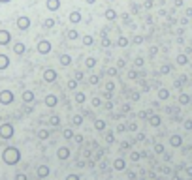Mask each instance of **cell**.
I'll list each match as a JSON object with an SVG mask.
<instances>
[{
	"label": "cell",
	"mask_w": 192,
	"mask_h": 180,
	"mask_svg": "<svg viewBox=\"0 0 192 180\" xmlns=\"http://www.w3.org/2000/svg\"><path fill=\"white\" fill-rule=\"evenodd\" d=\"M132 13H138V11H139V6H138V4H132Z\"/></svg>",
	"instance_id": "cell-48"
},
{
	"label": "cell",
	"mask_w": 192,
	"mask_h": 180,
	"mask_svg": "<svg viewBox=\"0 0 192 180\" xmlns=\"http://www.w3.org/2000/svg\"><path fill=\"white\" fill-rule=\"evenodd\" d=\"M93 43H94V38H93V36H85V38H83V45L89 47V45H93Z\"/></svg>",
	"instance_id": "cell-27"
},
{
	"label": "cell",
	"mask_w": 192,
	"mask_h": 180,
	"mask_svg": "<svg viewBox=\"0 0 192 180\" xmlns=\"http://www.w3.org/2000/svg\"><path fill=\"white\" fill-rule=\"evenodd\" d=\"M79 21H81V13H79V11H72V13H70V23L77 25Z\"/></svg>",
	"instance_id": "cell-13"
},
{
	"label": "cell",
	"mask_w": 192,
	"mask_h": 180,
	"mask_svg": "<svg viewBox=\"0 0 192 180\" xmlns=\"http://www.w3.org/2000/svg\"><path fill=\"white\" fill-rule=\"evenodd\" d=\"M128 77H130V79H138V73L132 70V71H128Z\"/></svg>",
	"instance_id": "cell-49"
},
{
	"label": "cell",
	"mask_w": 192,
	"mask_h": 180,
	"mask_svg": "<svg viewBox=\"0 0 192 180\" xmlns=\"http://www.w3.org/2000/svg\"><path fill=\"white\" fill-rule=\"evenodd\" d=\"M0 2H10V0H0Z\"/></svg>",
	"instance_id": "cell-61"
},
{
	"label": "cell",
	"mask_w": 192,
	"mask_h": 180,
	"mask_svg": "<svg viewBox=\"0 0 192 180\" xmlns=\"http://www.w3.org/2000/svg\"><path fill=\"white\" fill-rule=\"evenodd\" d=\"M68 38L72 39V41H74V39H77L79 38V34H77V30H70L68 32Z\"/></svg>",
	"instance_id": "cell-33"
},
{
	"label": "cell",
	"mask_w": 192,
	"mask_h": 180,
	"mask_svg": "<svg viewBox=\"0 0 192 180\" xmlns=\"http://www.w3.org/2000/svg\"><path fill=\"white\" fill-rule=\"evenodd\" d=\"M130 158L134 159V161H138V159H139V154H138V152H132V154H130Z\"/></svg>",
	"instance_id": "cell-50"
},
{
	"label": "cell",
	"mask_w": 192,
	"mask_h": 180,
	"mask_svg": "<svg viewBox=\"0 0 192 180\" xmlns=\"http://www.w3.org/2000/svg\"><path fill=\"white\" fill-rule=\"evenodd\" d=\"M117 45H119V47H126V45H128V39L125 38V36H119V39H117Z\"/></svg>",
	"instance_id": "cell-26"
},
{
	"label": "cell",
	"mask_w": 192,
	"mask_h": 180,
	"mask_svg": "<svg viewBox=\"0 0 192 180\" xmlns=\"http://www.w3.org/2000/svg\"><path fill=\"white\" fill-rule=\"evenodd\" d=\"M160 71H162V73H168V71H170V66H162V70H160Z\"/></svg>",
	"instance_id": "cell-56"
},
{
	"label": "cell",
	"mask_w": 192,
	"mask_h": 180,
	"mask_svg": "<svg viewBox=\"0 0 192 180\" xmlns=\"http://www.w3.org/2000/svg\"><path fill=\"white\" fill-rule=\"evenodd\" d=\"M183 6V0H175V8H181Z\"/></svg>",
	"instance_id": "cell-57"
},
{
	"label": "cell",
	"mask_w": 192,
	"mask_h": 180,
	"mask_svg": "<svg viewBox=\"0 0 192 180\" xmlns=\"http://www.w3.org/2000/svg\"><path fill=\"white\" fill-rule=\"evenodd\" d=\"M47 137H49V131H45V130L40 131V139H47Z\"/></svg>",
	"instance_id": "cell-43"
},
{
	"label": "cell",
	"mask_w": 192,
	"mask_h": 180,
	"mask_svg": "<svg viewBox=\"0 0 192 180\" xmlns=\"http://www.w3.org/2000/svg\"><path fill=\"white\" fill-rule=\"evenodd\" d=\"M51 126H61V118H58V117H51Z\"/></svg>",
	"instance_id": "cell-35"
},
{
	"label": "cell",
	"mask_w": 192,
	"mask_h": 180,
	"mask_svg": "<svg viewBox=\"0 0 192 180\" xmlns=\"http://www.w3.org/2000/svg\"><path fill=\"white\" fill-rule=\"evenodd\" d=\"M62 135H64V139H66V141H72L75 133H74V130H70V128H68V130H64V133H62Z\"/></svg>",
	"instance_id": "cell-21"
},
{
	"label": "cell",
	"mask_w": 192,
	"mask_h": 180,
	"mask_svg": "<svg viewBox=\"0 0 192 180\" xmlns=\"http://www.w3.org/2000/svg\"><path fill=\"white\" fill-rule=\"evenodd\" d=\"M0 43H2V45L10 43V32H6V30H0Z\"/></svg>",
	"instance_id": "cell-12"
},
{
	"label": "cell",
	"mask_w": 192,
	"mask_h": 180,
	"mask_svg": "<svg viewBox=\"0 0 192 180\" xmlns=\"http://www.w3.org/2000/svg\"><path fill=\"white\" fill-rule=\"evenodd\" d=\"M68 180H79V178L75 177V174H74V177H72V174H70V177H68Z\"/></svg>",
	"instance_id": "cell-59"
},
{
	"label": "cell",
	"mask_w": 192,
	"mask_h": 180,
	"mask_svg": "<svg viewBox=\"0 0 192 180\" xmlns=\"http://www.w3.org/2000/svg\"><path fill=\"white\" fill-rule=\"evenodd\" d=\"M125 130H126L125 124H119V126H117V131H125Z\"/></svg>",
	"instance_id": "cell-54"
},
{
	"label": "cell",
	"mask_w": 192,
	"mask_h": 180,
	"mask_svg": "<svg viewBox=\"0 0 192 180\" xmlns=\"http://www.w3.org/2000/svg\"><path fill=\"white\" fill-rule=\"evenodd\" d=\"M74 141L75 143H83V135H74Z\"/></svg>",
	"instance_id": "cell-52"
},
{
	"label": "cell",
	"mask_w": 192,
	"mask_h": 180,
	"mask_svg": "<svg viewBox=\"0 0 192 180\" xmlns=\"http://www.w3.org/2000/svg\"><path fill=\"white\" fill-rule=\"evenodd\" d=\"M102 105V99L98 98V96H96V98H93V107H100Z\"/></svg>",
	"instance_id": "cell-36"
},
{
	"label": "cell",
	"mask_w": 192,
	"mask_h": 180,
	"mask_svg": "<svg viewBox=\"0 0 192 180\" xmlns=\"http://www.w3.org/2000/svg\"><path fill=\"white\" fill-rule=\"evenodd\" d=\"M177 64H179V66H186V64H189L186 54H177Z\"/></svg>",
	"instance_id": "cell-18"
},
{
	"label": "cell",
	"mask_w": 192,
	"mask_h": 180,
	"mask_svg": "<svg viewBox=\"0 0 192 180\" xmlns=\"http://www.w3.org/2000/svg\"><path fill=\"white\" fill-rule=\"evenodd\" d=\"M128 130H130V131H138V124H136V122L128 124Z\"/></svg>",
	"instance_id": "cell-42"
},
{
	"label": "cell",
	"mask_w": 192,
	"mask_h": 180,
	"mask_svg": "<svg viewBox=\"0 0 192 180\" xmlns=\"http://www.w3.org/2000/svg\"><path fill=\"white\" fill-rule=\"evenodd\" d=\"M17 26H19L21 30H26V28L30 26V19H29V17H19V21H17Z\"/></svg>",
	"instance_id": "cell-6"
},
{
	"label": "cell",
	"mask_w": 192,
	"mask_h": 180,
	"mask_svg": "<svg viewBox=\"0 0 192 180\" xmlns=\"http://www.w3.org/2000/svg\"><path fill=\"white\" fill-rule=\"evenodd\" d=\"M96 2V0H87V4H94Z\"/></svg>",
	"instance_id": "cell-60"
},
{
	"label": "cell",
	"mask_w": 192,
	"mask_h": 180,
	"mask_svg": "<svg viewBox=\"0 0 192 180\" xmlns=\"http://www.w3.org/2000/svg\"><path fill=\"white\" fill-rule=\"evenodd\" d=\"M94 128L98 131H104L106 130V122H104V120H94Z\"/></svg>",
	"instance_id": "cell-20"
},
{
	"label": "cell",
	"mask_w": 192,
	"mask_h": 180,
	"mask_svg": "<svg viewBox=\"0 0 192 180\" xmlns=\"http://www.w3.org/2000/svg\"><path fill=\"white\" fill-rule=\"evenodd\" d=\"M4 159H6L8 163H15V161L19 159L17 148H6V152H4Z\"/></svg>",
	"instance_id": "cell-1"
},
{
	"label": "cell",
	"mask_w": 192,
	"mask_h": 180,
	"mask_svg": "<svg viewBox=\"0 0 192 180\" xmlns=\"http://www.w3.org/2000/svg\"><path fill=\"white\" fill-rule=\"evenodd\" d=\"M13 51H15L17 54H23V53H25V45H23V43H17V45L13 47Z\"/></svg>",
	"instance_id": "cell-28"
},
{
	"label": "cell",
	"mask_w": 192,
	"mask_h": 180,
	"mask_svg": "<svg viewBox=\"0 0 192 180\" xmlns=\"http://www.w3.org/2000/svg\"><path fill=\"white\" fill-rule=\"evenodd\" d=\"M38 51H40L42 54H47V53L51 51V43L47 41V39H42V41L38 43Z\"/></svg>",
	"instance_id": "cell-4"
},
{
	"label": "cell",
	"mask_w": 192,
	"mask_h": 180,
	"mask_svg": "<svg viewBox=\"0 0 192 180\" xmlns=\"http://www.w3.org/2000/svg\"><path fill=\"white\" fill-rule=\"evenodd\" d=\"M106 141H107V143H113V141H115V137H113V131H107V135H106Z\"/></svg>",
	"instance_id": "cell-38"
},
{
	"label": "cell",
	"mask_w": 192,
	"mask_h": 180,
	"mask_svg": "<svg viewBox=\"0 0 192 180\" xmlns=\"http://www.w3.org/2000/svg\"><path fill=\"white\" fill-rule=\"evenodd\" d=\"M72 124H74V126H81V124H83V117H81V114H75V117L72 118Z\"/></svg>",
	"instance_id": "cell-24"
},
{
	"label": "cell",
	"mask_w": 192,
	"mask_h": 180,
	"mask_svg": "<svg viewBox=\"0 0 192 180\" xmlns=\"http://www.w3.org/2000/svg\"><path fill=\"white\" fill-rule=\"evenodd\" d=\"M68 156H70V148H68V146H62V148H58V158H61V159H66Z\"/></svg>",
	"instance_id": "cell-14"
},
{
	"label": "cell",
	"mask_w": 192,
	"mask_h": 180,
	"mask_svg": "<svg viewBox=\"0 0 192 180\" xmlns=\"http://www.w3.org/2000/svg\"><path fill=\"white\" fill-rule=\"evenodd\" d=\"M186 17H192V8H189V10H186Z\"/></svg>",
	"instance_id": "cell-58"
},
{
	"label": "cell",
	"mask_w": 192,
	"mask_h": 180,
	"mask_svg": "<svg viewBox=\"0 0 192 180\" xmlns=\"http://www.w3.org/2000/svg\"><path fill=\"white\" fill-rule=\"evenodd\" d=\"M179 103H181V105H186V103H190V96L181 94V96H179Z\"/></svg>",
	"instance_id": "cell-23"
},
{
	"label": "cell",
	"mask_w": 192,
	"mask_h": 180,
	"mask_svg": "<svg viewBox=\"0 0 192 180\" xmlns=\"http://www.w3.org/2000/svg\"><path fill=\"white\" fill-rule=\"evenodd\" d=\"M0 101H2V103H10V101H13V94H11L10 90H4L2 94H0Z\"/></svg>",
	"instance_id": "cell-5"
},
{
	"label": "cell",
	"mask_w": 192,
	"mask_h": 180,
	"mask_svg": "<svg viewBox=\"0 0 192 180\" xmlns=\"http://www.w3.org/2000/svg\"><path fill=\"white\" fill-rule=\"evenodd\" d=\"M149 124H151L153 128H158L160 124H162V118H160L158 114H153V117H149Z\"/></svg>",
	"instance_id": "cell-10"
},
{
	"label": "cell",
	"mask_w": 192,
	"mask_h": 180,
	"mask_svg": "<svg viewBox=\"0 0 192 180\" xmlns=\"http://www.w3.org/2000/svg\"><path fill=\"white\" fill-rule=\"evenodd\" d=\"M125 64H126L125 60H119V62H117V68H125Z\"/></svg>",
	"instance_id": "cell-55"
},
{
	"label": "cell",
	"mask_w": 192,
	"mask_h": 180,
	"mask_svg": "<svg viewBox=\"0 0 192 180\" xmlns=\"http://www.w3.org/2000/svg\"><path fill=\"white\" fill-rule=\"evenodd\" d=\"M145 8H147V10H151V8H153V0H147V2H145Z\"/></svg>",
	"instance_id": "cell-53"
},
{
	"label": "cell",
	"mask_w": 192,
	"mask_h": 180,
	"mask_svg": "<svg viewBox=\"0 0 192 180\" xmlns=\"http://www.w3.org/2000/svg\"><path fill=\"white\" fill-rule=\"evenodd\" d=\"M134 64H136V66H138V68H141V66H143V64H145V62H143V58H141V57H138V58L134 60Z\"/></svg>",
	"instance_id": "cell-39"
},
{
	"label": "cell",
	"mask_w": 192,
	"mask_h": 180,
	"mask_svg": "<svg viewBox=\"0 0 192 180\" xmlns=\"http://www.w3.org/2000/svg\"><path fill=\"white\" fill-rule=\"evenodd\" d=\"M23 99H25V101H32V99H34V94H32L30 90H26L25 94H23Z\"/></svg>",
	"instance_id": "cell-29"
},
{
	"label": "cell",
	"mask_w": 192,
	"mask_h": 180,
	"mask_svg": "<svg viewBox=\"0 0 192 180\" xmlns=\"http://www.w3.org/2000/svg\"><path fill=\"white\" fill-rule=\"evenodd\" d=\"M85 66H87V68H89V70H90V68H94V66H96V58H93V57H89V58H87V60H85Z\"/></svg>",
	"instance_id": "cell-25"
},
{
	"label": "cell",
	"mask_w": 192,
	"mask_h": 180,
	"mask_svg": "<svg viewBox=\"0 0 192 180\" xmlns=\"http://www.w3.org/2000/svg\"><path fill=\"white\" fill-rule=\"evenodd\" d=\"M107 73H109V77H117V68H109Z\"/></svg>",
	"instance_id": "cell-40"
},
{
	"label": "cell",
	"mask_w": 192,
	"mask_h": 180,
	"mask_svg": "<svg viewBox=\"0 0 192 180\" xmlns=\"http://www.w3.org/2000/svg\"><path fill=\"white\" fill-rule=\"evenodd\" d=\"M170 143H171V146H181L183 145V137L181 135H171Z\"/></svg>",
	"instance_id": "cell-11"
},
{
	"label": "cell",
	"mask_w": 192,
	"mask_h": 180,
	"mask_svg": "<svg viewBox=\"0 0 192 180\" xmlns=\"http://www.w3.org/2000/svg\"><path fill=\"white\" fill-rule=\"evenodd\" d=\"M61 64L64 68L70 66V64H72V57H70V54H62V57H61Z\"/></svg>",
	"instance_id": "cell-17"
},
{
	"label": "cell",
	"mask_w": 192,
	"mask_h": 180,
	"mask_svg": "<svg viewBox=\"0 0 192 180\" xmlns=\"http://www.w3.org/2000/svg\"><path fill=\"white\" fill-rule=\"evenodd\" d=\"M11 135H13V128H11L10 124H6V126H2V128H0V137L10 139Z\"/></svg>",
	"instance_id": "cell-2"
},
{
	"label": "cell",
	"mask_w": 192,
	"mask_h": 180,
	"mask_svg": "<svg viewBox=\"0 0 192 180\" xmlns=\"http://www.w3.org/2000/svg\"><path fill=\"white\" fill-rule=\"evenodd\" d=\"M10 66V60H8L6 54H0V70H4V68Z\"/></svg>",
	"instance_id": "cell-16"
},
{
	"label": "cell",
	"mask_w": 192,
	"mask_h": 180,
	"mask_svg": "<svg viewBox=\"0 0 192 180\" xmlns=\"http://www.w3.org/2000/svg\"><path fill=\"white\" fill-rule=\"evenodd\" d=\"M185 130H186V131L192 130V118H190V120H185Z\"/></svg>",
	"instance_id": "cell-41"
},
{
	"label": "cell",
	"mask_w": 192,
	"mask_h": 180,
	"mask_svg": "<svg viewBox=\"0 0 192 180\" xmlns=\"http://www.w3.org/2000/svg\"><path fill=\"white\" fill-rule=\"evenodd\" d=\"M85 99H87V96H85V92H75V103H85Z\"/></svg>",
	"instance_id": "cell-15"
},
{
	"label": "cell",
	"mask_w": 192,
	"mask_h": 180,
	"mask_svg": "<svg viewBox=\"0 0 192 180\" xmlns=\"http://www.w3.org/2000/svg\"><path fill=\"white\" fill-rule=\"evenodd\" d=\"M47 173H49V169H47L45 165H43V167H40V169H38V174H40V177H47Z\"/></svg>",
	"instance_id": "cell-32"
},
{
	"label": "cell",
	"mask_w": 192,
	"mask_h": 180,
	"mask_svg": "<svg viewBox=\"0 0 192 180\" xmlns=\"http://www.w3.org/2000/svg\"><path fill=\"white\" fill-rule=\"evenodd\" d=\"M115 169L122 171V169H125V161H122V159H115Z\"/></svg>",
	"instance_id": "cell-30"
},
{
	"label": "cell",
	"mask_w": 192,
	"mask_h": 180,
	"mask_svg": "<svg viewBox=\"0 0 192 180\" xmlns=\"http://www.w3.org/2000/svg\"><path fill=\"white\" fill-rule=\"evenodd\" d=\"M100 81H102V75H90V77H89V83H90V85H98Z\"/></svg>",
	"instance_id": "cell-22"
},
{
	"label": "cell",
	"mask_w": 192,
	"mask_h": 180,
	"mask_svg": "<svg viewBox=\"0 0 192 180\" xmlns=\"http://www.w3.org/2000/svg\"><path fill=\"white\" fill-rule=\"evenodd\" d=\"M57 103H58V98H57L55 94H49V96L45 98V105H47V107H55Z\"/></svg>",
	"instance_id": "cell-7"
},
{
	"label": "cell",
	"mask_w": 192,
	"mask_h": 180,
	"mask_svg": "<svg viewBox=\"0 0 192 180\" xmlns=\"http://www.w3.org/2000/svg\"><path fill=\"white\" fill-rule=\"evenodd\" d=\"M43 25H45V28H53V26H55V21H53V19H47Z\"/></svg>",
	"instance_id": "cell-37"
},
{
	"label": "cell",
	"mask_w": 192,
	"mask_h": 180,
	"mask_svg": "<svg viewBox=\"0 0 192 180\" xmlns=\"http://www.w3.org/2000/svg\"><path fill=\"white\" fill-rule=\"evenodd\" d=\"M102 45H104V47H109V45H111L109 39H107V38H102Z\"/></svg>",
	"instance_id": "cell-51"
},
{
	"label": "cell",
	"mask_w": 192,
	"mask_h": 180,
	"mask_svg": "<svg viewBox=\"0 0 192 180\" xmlns=\"http://www.w3.org/2000/svg\"><path fill=\"white\" fill-rule=\"evenodd\" d=\"M104 17H106L107 21H115V19H117V11H115L113 8H107L106 13H104Z\"/></svg>",
	"instance_id": "cell-9"
},
{
	"label": "cell",
	"mask_w": 192,
	"mask_h": 180,
	"mask_svg": "<svg viewBox=\"0 0 192 180\" xmlns=\"http://www.w3.org/2000/svg\"><path fill=\"white\" fill-rule=\"evenodd\" d=\"M75 81H77V83L85 81V73H83V71H77V73H75Z\"/></svg>",
	"instance_id": "cell-34"
},
{
	"label": "cell",
	"mask_w": 192,
	"mask_h": 180,
	"mask_svg": "<svg viewBox=\"0 0 192 180\" xmlns=\"http://www.w3.org/2000/svg\"><path fill=\"white\" fill-rule=\"evenodd\" d=\"M154 152H157V154H162V152H164V146H162V145H157V146H154Z\"/></svg>",
	"instance_id": "cell-44"
},
{
	"label": "cell",
	"mask_w": 192,
	"mask_h": 180,
	"mask_svg": "<svg viewBox=\"0 0 192 180\" xmlns=\"http://www.w3.org/2000/svg\"><path fill=\"white\" fill-rule=\"evenodd\" d=\"M68 88L75 90V88H77V81H75V79H70V81H68Z\"/></svg>",
	"instance_id": "cell-31"
},
{
	"label": "cell",
	"mask_w": 192,
	"mask_h": 180,
	"mask_svg": "<svg viewBox=\"0 0 192 180\" xmlns=\"http://www.w3.org/2000/svg\"><path fill=\"white\" fill-rule=\"evenodd\" d=\"M113 88H115L113 83H107V85H106V90H107V92H113Z\"/></svg>",
	"instance_id": "cell-46"
},
{
	"label": "cell",
	"mask_w": 192,
	"mask_h": 180,
	"mask_svg": "<svg viewBox=\"0 0 192 180\" xmlns=\"http://www.w3.org/2000/svg\"><path fill=\"white\" fill-rule=\"evenodd\" d=\"M132 41H134V43H141L143 38H141V36H134V38H132Z\"/></svg>",
	"instance_id": "cell-45"
},
{
	"label": "cell",
	"mask_w": 192,
	"mask_h": 180,
	"mask_svg": "<svg viewBox=\"0 0 192 180\" xmlns=\"http://www.w3.org/2000/svg\"><path fill=\"white\" fill-rule=\"evenodd\" d=\"M57 77H58V75H57V71H55V70H45V71H43V79H45L47 83H55V81H57Z\"/></svg>",
	"instance_id": "cell-3"
},
{
	"label": "cell",
	"mask_w": 192,
	"mask_h": 180,
	"mask_svg": "<svg viewBox=\"0 0 192 180\" xmlns=\"http://www.w3.org/2000/svg\"><path fill=\"white\" fill-rule=\"evenodd\" d=\"M139 99V92H132V101H138Z\"/></svg>",
	"instance_id": "cell-47"
},
{
	"label": "cell",
	"mask_w": 192,
	"mask_h": 180,
	"mask_svg": "<svg viewBox=\"0 0 192 180\" xmlns=\"http://www.w3.org/2000/svg\"><path fill=\"white\" fill-rule=\"evenodd\" d=\"M168 98H170V90L160 88V90H158V99H168Z\"/></svg>",
	"instance_id": "cell-19"
},
{
	"label": "cell",
	"mask_w": 192,
	"mask_h": 180,
	"mask_svg": "<svg viewBox=\"0 0 192 180\" xmlns=\"http://www.w3.org/2000/svg\"><path fill=\"white\" fill-rule=\"evenodd\" d=\"M61 8V0H47V10L49 11H57Z\"/></svg>",
	"instance_id": "cell-8"
}]
</instances>
